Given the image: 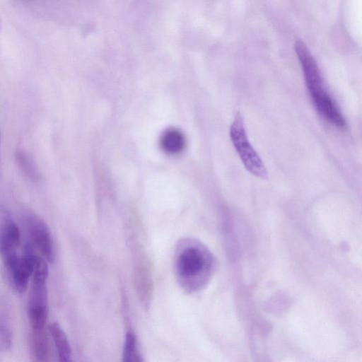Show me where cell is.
Masks as SVG:
<instances>
[{
    "label": "cell",
    "mask_w": 362,
    "mask_h": 362,
    "mask_svg": "<svg viewBox=\"0 0 362 362\" xmlns=\"http://www.w3.org/2000/svg\"><path fill=\"white\" fill-rule=\"evenodd\" d=\"M161 148L168 153L175 154L182 150L185 146V137L177 129L165 130L160 137Z\"/></svg>",
    "instance_id": "30bf717a"
},
{
    "label": "cell",
    "mask_w": 362,
    "mask_h": 362,
    "mask_svg": "<svg viewBox=\"0 0 362 362\" xmlns=\"http://www.w3.org/2000/svg\"><path fill=\"white\" fill-rule=\"evenodd\" d=\"M123 361L125 362H139L142 361L138 350L136 337L132 331H128L126 334Z\"/></svg>",
    "instance_id": "7c38bea8"
},
{
    "label": "cell",
    "mask_w": 362,
    "mask_h": 362,
    "mask_svg": "<svg viewBox=\"0 0 362 362\" xmlns=\"http://www.w3.org/2000/svg\"><path fill=\"white\" fill-rule=\"evenodd\" d=\"M12 344L10 331L5 327H0V352L10 349Z\"/></svg>",
    "instance_id": "4fadbf2b"
},
{
    "label": "cell",
    "mask_w": 362,
    "mask_h": 362,
    "mask_svg": "<svg viewBox=\"0 0 362 362\" xmlns=\"http://www.w3.org/2000/svg\"><path fill=\"white\" fill-rule=\"evenodd\" d=\"M173 264L180 287L187 293H195L209 283L216 270V261L203 243L185 238L175 245Z\"/></svg>",
    "instance_id": "6da1fadb"
},
{
    "label": "cell",
    "mask_w": 362,
    "mask_h": 362,
    "mask_svg": "<svg viewBox=\"0 0 362 362\" xmlns=\"http://www.w3.org/2000/svg\"><path fill=\"white\" fill-rule=\"evenodd\" d=\"M20 240L21 233L18 226L11 220H7L0 229V255L8 272L19 259L17 249Z\"/></svg>",
    "instance_id": "8992f818"
},
{
    "label": "cell",
    "mask_w": 362,
    "mask_h": 362,
    "mask_svg": "<svg viewBox=\"0 0 362 362\" xmlns=\"http://www.w3.org/2000/svg\"><path fill=\"white\" fill-rule=\"evenodd\" d=\"M25 223L33 243L47 262H52L54 259V242L46 223L37 215L28 213L25 216Z\"/></svg>",
    "instance_id": "5b68a950"
},
{
    "label": "cell",
    "mask_w": 362,
    "mask_h": 362,
    "mask_svg": "<svg viewBox=\"0 0 362 362\" xmlns=\"http://www.w3.org/2000/svg\"><path fill=\"white\" fill-rule=\"evenodd\" d=\"M230 137L246 170L255 176L266 180L268 171L258 153L248 141L242 115L237 112L230 127Z\"/></svg>",
    "instance_id": "277c9868"
},
{
    "label": "cell",
    "mask_w": 362,
    "mask_h": 362,
    "mask_svg": "<svg viewBox=\"0 0 362 362\" xmlns=\"http://www.w3.org/2000/svg\"><path fill=\"white\" fill-rule=\"evenodd\" d=\"M32 352L37 361H47L49 356V344L45 328H32Z\"/></svg>",
    "instance_id": "ba28073f"
},
{
    "label": "cell",
    "mask_w": 362,
    "mask_h": 362,
    "mask_svg": "<svg viewBox=\"0 0 362 362\" xmlns=\"http://www.w3.org/2000/svg\"><path fill=\"white\" fill-rule=\"evenodd\" d=\"M295 50L315 110L331 124L339 129L345 128L346 119L328 93L320 69L310 50L300 40L296 42Z\"/></svg>",
    "instance_id": "7a4b0ae2"
},
{
    "label": "cell",
    "mask_w": 362,
    "mask_h": 362,
    "mask_svg": "<svg viewBox=\"0 0 362 362\" xmlns=\"http://www.w3.org/2000/svg\"><path fill=\"white\" fill-rule=\"evenodd\" d=\"M37 257L31 245H26L16 264L8 272L15 289L20 293H24L27 289L29 278L34 271Z\"/></svg>",
    "instance_id": "52a82bcc"
},
{
    "label": "cell",
    "mask_w": 362,
    "mask_h": 362,
    "mask_svg": "<svg viewBox=\"0 0 362 362\" xmlns=\"http://www.w3.org/2000/svg\"><path fill=\"white\" fill-rule=\"evenodd\" d=\"M49 269L45 258L37 256L28 297V315L31 328H43L48 315L47 281Z\"/></svg>",
    "instance_id": "3957f363"
},
{
    "label": "cell",
    "mask_w": 362,
    "mask_h": 362,
    "mask_svg": "<svg viewBox=\"0 0 362 362\" xmlns=\"http://www.w3.org/2000/svg\"><path fill=\"white\" fill-rule=\"evenodd\" d=\"M15 156L17 163L24 175L33 182H37L40 175L33 159L22 150H18Z\"/></svg>",
    "instance_id": "8fae6325"
},
{
    "label": "cell",
    "mask_w": 362,
    "mask_h": 362,
    "mask_svg": "<svg viewBox=\"0 0 362 362\" xmlns=\"http://www.w3.org/2000/svg\"><path fill=\"white\" fill-rule=\"evenodd\" d=\"M48 329L56 346L59 360L61 361H69L71 360V349L64 330L57 322L49 324Z\"/></svg>",
    "instance_id": "9c48e42d"
}]
</instances>
